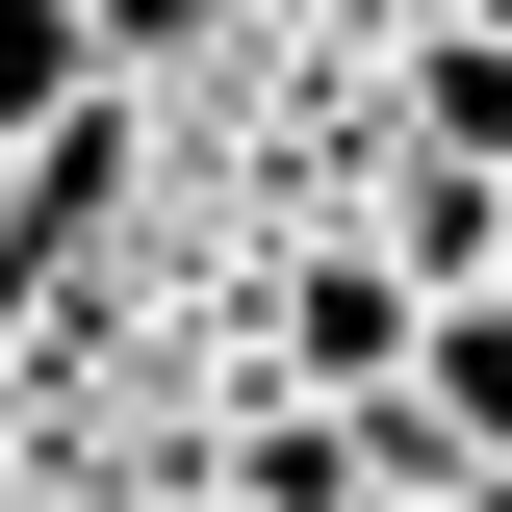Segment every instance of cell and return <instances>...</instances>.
Masks as SVG:
<instances>
[{"mask_svg": "<svg viewBox=\"0 0 512 512\" xmlns=\"http://www.w3.org/2000/svg\"><path fill=\"white\" fill-rule=\"evenodd\" d=\"M410 282H384V256H282V384H308V410H384V384H410Z\"/></svg>", "mask_w": 512, "mask_h": 512, "instance_id": "cell-1", "label": "cell"}, {"mask_svg": "<svg viewBox=\"0 0 512 512\" xmlns=\"http://www.w3.org/2000/svg\"><path fill=\"white\" fill-rule=\"evenodd\" d=\"M384 128H410V180H512V26H410Z\"/></svg>", "mask_w": 512, "mask_h": 512, "instance_id": "cell-2", "label": "cell"}, {"mask_svg": "<svg viewBox=\"0 0 512 512\" xmlns=\"http://www.w3.org/2000/svg\"><path fill=\"white\" fill-rule=\"evenodd\" d=\"M410 410H436L461 487H512V308H436V333H410Z\"/></svg>", "mask_w": 512, "mask_h": 512, "instance_id": "cell-3", "label": "cell"}, {"mask_svg": "<svg viewBox=\"0 0 512 512\" xmlns=\"http://www.w3.org/2000/svg\"><path fill=\"white\" fill-rule=\"evenodd\" d=\"M77 103H128V77H103V26H77V0H0V154H52Z\"/></svg>", "mask_w": 512, "mask_h": 512, "instance_id": "cell-4", "label": "cell"}, {"mask_svg": "<svg viewBox=\"0 0 512 512\" xmlns=\"http://www.w3.org/2000/svg\"><path fill=\"white\" fill-rule=\"evenodd\" d=\"M103 26V77H180V52H231V26H282V0H77Z\"/></svg>", "mask_w": 512, "mask_h": 512, "instance_id": "cell-5", "label": "cell"}, {"mask_svg": "<svg viewBox=\"0 0 512 512\" xmlns=\"http://www.w3.org/2000/svg\"><path fill=\"white\" fill-rule=\"evenodd\" d=\"M410 26H487V0H384V52H410Z\"/></svg>", "mask_w": 512, "mask_h": 512, "instance_id": "cell-6", "label": "cell"}, {"mask_svg": "<svg viewBox=\"0 0 512 512\" xmlns=\"http://www.w3.org/2000/svg\"><path fill=\"white\" fill-rule=\"evenodd\" d=\"M487 308H512V180H487Z\"/></svg>", "mask_w": 512, "mask_h": 512, "instance_id": "cell-7", "label": "cell"}, {"mask_svg": "<svg viewBox=\"0 0 512 512\" xmlns=\"http://www.w3.org/2000/svg\"><path fill=\"white\" fill-rule=\"evenodd\" d=\"M461 512H512V487H461Z\"/></svg>", "mask_w": 512, "mask_h": 512, "instance_id": "cell-8", "label": "cell"}, {"mask_svg": "<svg viewBox=\"0 0 512 512\" xmlns=\"http://www.w3.org/2000/svg\"><path fill=\"white\" fill-rule=\"evenodd\" d=\"M359 512H410V487H359Z\"/></svg>", "mask_w": 512, "mask_h": 512, "instance_id": "cell-9", "label": "cell"}, {"mask_svg": "<svg viewBox=\"0 0 512 512\" xmlns=\"http://www.w3.org/2000/svg\"><path fill=\"white\" fill-rule=\"evenodd\" d=\"M487 26H512V0H487Z\"/></svg>", "mask_w": 512, "mask_h": 512, "instance_id": "cell-10", "label": "cell"}]
</instances>
